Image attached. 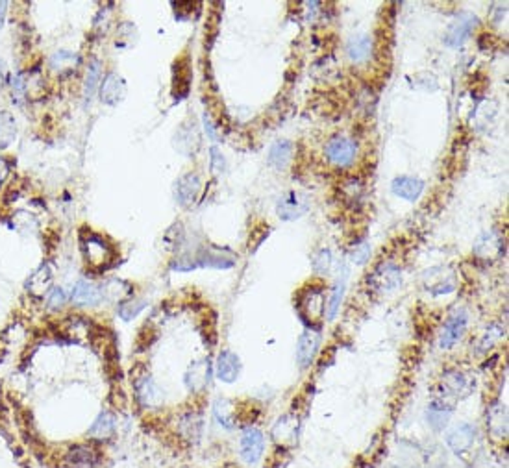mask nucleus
Masks as SVG:
<instances>
[{"label": "nucleus", "instance_id": "f257e3e1", "mask_svg": "<svg viewBox=\"0 0 509 468\" xmlns=\"http://www.w3.org/2000/svg\"><path fill=\"white\" fill-rule=\"evenodd\" d=\"M296 309H299L300 319L310 324L313 328L315 324H319L326 313V296L322 287H313L308 291H300L299 300H296Z\"/></svg>", "mask_w": 509, "mask_h": 468}, {"label": "nucleus", "instance_id": "f03ea898", "mask_svg": "<svg viewBox=\"0 0 509 468\" xmlns=\"http://www.w3.org/2000/svg\"><path fill=\"white\" fill-rule=\"evenodd\" d=\"M82 250H84L87 263L93 265V267H106V265H110V261L115 255L113 248L106 243L104 237L93 234L91 229L87 234L82 235Z\"/></svg>", "mask_w": 509, "mask_h": 468}, {"label": "nucleus", "instance_id": "7ed1b4c3", "mask_svg": "<svg viewBox=\"0 0 509 468\" xmlns=\"http://www.w3.org/2000/svg\"><path fill=\"white\" fill-rule=\"evenodd\" d=\"M263 452H265L263 431L254 428V426H249V428L243 429L239 441L241 459H243L246 464H256L261 457H263Z\"/></svg>", "mask_w": 509, "mask_h": 468}, {"label": "nucleus", "instance_id": "20e7f679", "mask_svg": "<svg viewBox=\"0 0 509 468\" xmlns=\"http://www.w3.org/2000/svg\"><path fill=\"white\" fill-rule=\"evenodd\" d=\"M469 326V315L465 309H455L454 313L450 315L448 320L444 322L443 331L439 335V346L443 350L452 348L455 343L463 339L465 331Z\"/></svg>", "mask_w": 509, "mask_h": 468}, {"label": "nucleus", "instance_id": "39448f33", "mask_svg": "<svg viewBox=\"0 0 509 468\" xmlns=\"http://www.w3.org/2000/svg\"><path fill=\"white\" fill-rule=\"evenodd\" d=\"M476 26H478V17L472 13H461L450 23L448 30L444 34V45L458 49L472 35Z\"/></svg>", "mask_w": 509, "mask_h": 468}, {"label": "nucleus", "instance_id": "423d86ee", "mask_svg": "<svg viewBox=\"0 0 509 468\" xmlns=\"http://www.w3.org/2000/svg\"><path fill=\"white\" fill-rule=\"evenodd\" d=\"M310 198L302 193H285L276 204V213L282 220H295L310 211Z\"/></svg>", "mask_w": 509, "mask_h": 468}, {"label": "nucleus", "instance_id": "0eeeda50", "mask_svg": "<svg viewBox=\"0 0 509 468\" xmlns=\"http://www.w3.org/2000/svg\"><path fill=\"white\" fill-rule=\"evenodd\" d=\"M135 396H137V402L141 404V407L145 409L160 407L165 398L160 385L156 384L152 376H146V374L135 379Z\"/></svg>", "mask_w": 509, "mask_h": 468}, {"label": "nucleus", "instance_id": "6e6552de", "mask_svg": "<svg viewBox=\"0 0 509 468\" xmlns=\"http://www.w3.org/2000/svg\"><path fill=\"white\" fill-rule=\"evenodd\" d=\"M200 189H202V184H200L199 175H195V172H187V175L180 176L175 184L176 202H178L182 208H191V205H195L196 200H199Z\"/></svg>", "mask_w": 509, "mask_h": 468}, {"label": "nucleus", "instance_id": "1a4fd4ad", "mask_svg": "<svg viewBox=\"0 0 509 468\" xmlns=\"http://www.w3.org/2000/svg\"><path fill=\"white\" fill-rule=\"evenodd\" d=\"M319 344L320 335L317 329L306 328L304 331H302L299 344H296V363H299L300 369H310L315 355H317V350H319Z\"/></svg>", "mask_w": 509, "mask_h": 468}, {"label": "nucleus", "instance_id": "9d476101", "mask_svg": "<svg viewBox=\"0 0 509 468\" xmlns=\"http://www.w3.org/2000/svg\"><path fill=\"white\" fill-rule=\"evenodd\" d=\"M444 438H446V446H448L455 455H463V453L472 448V444H475L476 429L475 426H470V424L467 422L458 424V426H454L452 429H448V434H446Z\"/></svg>", "mask_w": 509, "mask_h": 468}, {"label": "nucleus", "instance_id": "9b49d317", "mask_svg": "<svg viewBox=\"0 0 509 468\" xmlns=\"http://www.w3.org/2000/svg\"><path fill=\"white\" fill-rule=\"evenodd\" d=\"M63 463L69 468H95L100 463V453L87 444H75L63 455Z\"/></svg>", "mask_w": 509, "mask_h": 468}, {"label": "nucleus", "instance_id": "f8f14e48", "mask_svg": "<svg viewBox=\"0 0 509 468\" xmlns=\"http://www.w3.org/2000/svg\"><path fill=\"white\" fill-rule=\"evenodd\" d=\"M358 146L352 139L348 137H334L326 146V156L337 167H346L354 161Z\"/></svg>", "mask_w": 509, "mask_h": 468}, {"label": "nucleus", "instance_id": "ddd939ff", "mask_svg": "<svg viewBox=\"0 0 509 468\" xmlns=\"http://www.w3.org/2000/svg\"><path fill=\"white\" fill-rule=\"evenodd\" d=\"M193 261V269L199 267H210V269H232L235 265L232 255H226L220 250H215L211 246L199 250L196 254H189Z\"/></svg>", "mask_w": 509, "mask_h": 468}, {"label": "nucleus", "instance_id": "4468645a", "mask_svg": "<svg viewBox=\"0 0 509 468\" xmlns=\"http://www.w3.org/2000/svg\"><path fill=\"white\" fill-rule=\"evenodd\" d=\"M369 284L372 285L376 291H379V293L393 291L402 284V274H400L398 267H394V265H379L378 269H376L375 272H372V276L369 278Z\"/></svg>", "mask_w": 509, "mask_h": 468}, {"label": "nucleus", "instance_id": "2eb2a0df", "mask_svg": "<svg viewBox=\"0 0 509 468\" xmlns=\"http://www.w3.org/2000/svg\"><path fill=\"white\" fill-rule=\"evenodd\" d=\"M211 379V363L210 359H200L191 363V367L185 372V385L191 393H199Z\"/></svg>", "mask_w": 509, "mask_h": 468}, {"label": "nucleus", "instance_id": "dca6fc26", "mask_svg": "<svg viewBox=\"0 0 509 468\" xmlns=\"http://www.w3.org/2000/svg\"><path fill=\"white\" fill-rule=\"evenodd\" d=\"M215 372H217V378L225 384H234L235 379L239 378L241 372V361L239 358L230 352V350H222L217 358V363H215Z\"/></svg>", "mask_w": 509, "mask_h": 468}, {"label": "nucleus", "instance_id": "f3484780", "mask_svg": "<svg viewBox=\"0 0 509 468\" xmlns=\"http://www.w3.org/2000/svg\"><path fill=\"white\" fill-rule=\"evenodd\" d=\"M391 189L396 196L408 200V202H417L420 198V194L425 191V182L413 176H398L393 179Z\"/></svg>", "mask_w": 509, "mask_h": 468}, {"label": "nucleus", "instance_id": "a211bd4d", "mask_svg": "<svg viewBox=\"0 0 509 468\" xmlns=\"http://www.w3.org/2000/svg\"><path fill=\"white\" fill-rule=\"evenodd\" d=\"M100 96H102L104 104L117 106L120 100L126 96L125 80H122L119 75H115V72H110V75L104 78V84H102V89H100Z\"/></svg>", "mask_w": 509, "mask_h": 468}, {"label": "nucleus", "instance_id": "6ab92c4d", "mask_svg": "<svg viewBox=\"0 0 509 468\" xmlns=\"http://www.w3.org/2000/svg\"><path fill=\"white\" fill-rule=\"evenodd\" d=\"M70 298H73V304L76 305H99L104 300V296L95 284H91L87 279H80L75 285Z\"/></svg>", "mask_w": 509, "mask_h": 468}, {"label": "nucleus", "instance_id": "aec40b11", "mask_svg": "<svg viewBox=\"0 0 509 468\" xmlns=\"http://www.w3.org/2000/svg\"><path fill=\"white\" fill-rule=\"evenodd\" d=\"M117 428V420L115 417L110 413V411H104V413L99 415V419L93 422V426L87 431V437L93 438V441H108V438L113 437Z\"/></svg>", "mask_w": 509, "mask_h": 468}, {"label": "nucleus", "instance_id": "412c9836", "mask_svg": "<svg viewBox=\"0 0 509 468\" xmlns=\"http://www.w3.org/2000/svg\"><path fill=\"white\" fill-rule=\"evenodd\" d=\"M452 411H454V409L444 404V402L434 400V402L428 405V411H426V419H428L429 428H434L435 431H441V429L446 428L450 417H452Z\"/></svg>", "mask_w": 509, "mask_h": 468}, {"label": "nucleus", "instance_id": "4be33fe9", "mask_svg": "<svg viewBox=\"0 0 509 468\" xmlns=\"http://www.w3.org/2000/svg\"><path fill=\"white\" fill-rule=\"evenodd\" d=\"M26 287H28V291H30L34 296H45V294H49V291L52 289V270H50L49 265H41L39 269L30 276Z\"/></svg>", "mask_w": 509, "mask_h": 468}, {"label": "nucleus", "instance_id": "5701e85b", "mask_svg": "<svg viewBox=\"0 0 509 468\" xmlns=\"http://www.w3.org/2000/svg\"><path fill=\"white\" fill-rule=\"evenodd\" d=\"M215 420L226 429H234L237 422V409L228 398H217L213 404Z\"/></svg>", "mask_w": 509, "mask_h": 468}, {"label": "nucleus", "instance_id": "b1692460", "mask_svg": "<svg viewBox=\"0 0 509 468\" xmlns=\"http://www.w3.org/2000/svg\"><path fill=\"white\" fill-rule=\"evenodd\" d=\"M487 428L496 438L508 437V413L502 405H493L487 413Z\"/></svg>", "mask_w": 509, "mask_h": 468}, {"label": "nucleus", "instance_id": "393cba45", "mask_svg": "<svg viewBox=\"0 0 509 468\" xmlns=\"http://www.w3.org/2000/svg\"><path fill=\"white\" fill-rule=\"evenodd\" d=\"M370 50H372V41H370L369 35H356L346 45V54L356 63L367 60L370 56Z\"/></svg>", "mask_w": 509, "mask_h": 468}, {"label": "nucleus", "instance_id": "a878e982", "mask_svg": "<svg viewBox=\"0 0 509 468\" xmlns=\"http://www.w3.org/2000/svg\"><path fill=\"white\" fill-rule=\"evenodd\" d=\"M467 378H465L463 372H458V370H450L443 376L441 379V387H443L444 396H461V394L467 391Z\"/></svg>", "mask_w": 509, "mask_h": 468}, {"label": "nucleus", "instance_id": "bb28decb", "mask_svg": "<svg viewBox=\"0 0 509 468\" xmlns=\"http://www.w3.org/2000/svg\"><path fill=\"white\" fill-rule=\"evenodd\" d=\"M475 254L482 259H493L494 255L502 254V241L498 235L484 234L475 246Z\"/></svg>", "mask_w": 509, "mask_h": 468}, {"label": "nucleus", "instance_id": "cd10ccee", "mask_svg": "<svg viewBox=\"0 0 509 468\" xmlns=\"http://www.w3.org/2000/svg\"><path fill=\"white\" fill-rule=\"evenodd\" d=\"M425 282L426 289L432 294H448L455 291L454 276H435L434 269L426 272Z\"/></svg>", "mask_w": 509, "mask_h": 468}, {"label": "nucleus", "instance_id": "c85d7f7f", "mask_svg": "<svg viewBox=\"0 0 509 468\" xmlns=\"http://www.w3.org/2000/svg\"><path fill=\"white\" fill-rule=\"evenodd\" d=\"M291 154H293V146L289 141H276L269 150V163L278 170L285 169L291 160Z\"/></svg>", "mask_w": 509, "mask_h": 468}, {"label": "nucleus", "instance_id": "c756f323", "mask_svg": "<svg viewBox=\"0 0 509 468\" xmlns=\"http://www.w3.org/2000/svg\"><path fill=\"white\" fill-rule=\"evenodd\" d=\"M346 269L343 270V276H339L337 278V282H335L334 285V291H332V296H329V302L326 305V319L328 320H334L335 319V315H337V311H339L341 308V302H343V296H345V289H346Z\"/></svg>", "mask_w": 509, "mask_h": 468}, {"label": "nucleus", "instance_id": "7c9ffc66", "mask_svg": "<svg viewBox=\"0 0 509 468\" xmlns=\"http://www.w3.org/2000/svg\"><path fill=\"white\" fill-rule=\"evenodd\" d=\"M272 437L278 444H287L289 441H293L296 437V420L291 419L289 415L278 419L272 428Z\"/></svg>", "mask_w": 509, "mask_h": 468}, {"label": "nucleus", "instance_id": "2f4dec72", "mask_svg": "<svg viewBox=\"0 0 509 468\" xmlns=\"http://www.w3.org/2000/svg\"><path fill=\"white\" fill-rule=\"evenodd\" d=\"M15 137L17 125L13 115L10 111H0V148H8L15 141Z\"/></svg>", "mask_w": 509, "mask_h": 468}, {"label": "nucleus", "instance_id": "473e14b6", "mask_svg": "<svg viewBox=\"0 0 509 468\" xmlns=\"http://www.w3.org/2000/svg\"><path fill=\"white\" fill-rule=\"evenodd\" d=\"M175 141H176V148H178V152H182V154H185V156H189L191 152H193V145H199V137H196L195 126L178 129V134H176Z\"/></svg>", "mask_w": 509, "mask_h": 468}, {"label": "nucleus", "instance_id": "72a5a7b5", "mask_svg": "<svg viewBox=\"0 0 509 468\" xmlns=\"http://www.w3.org/2000/svg\"><path fill=\"white\" fill-rule=\"evenodd\" d=\"M100 80V63L96 60H93L87 67V75H85L84 82V99L85 102H91V99L95 96V91L99 87Z\"/></svg>", "mask_w": 509, "mask_h": 468}, {"label": "nucleus", "instance_id": "f704fd0d", "mask_svg": "<svg viewBox=\"0 0 509 468\" xmlns=\"http://www.w3.org/2000/svg\"><path fill=\"white\" fill-rule=\"evenodd\" d=\"M311 265H313V270L317 274L320 276L329 274L332 269H334V255H332V252L326 248L319 250V252L313 255V259H311Z\"/></svg>", "mask_w": 509, "mask_h": 468}, {"label": "nucleus", "instance_id": "c9c22d12", "mask_svg": "<svg viewBox=\"0 0 509 468\" xmlns=\"http://www.w3.org/2000/svg\"><path fill=\"white\" fill-rule=\"evenodd\" d=\"M146 304H149V302H146L145 298H134L130 300V302H125V304H120L119 308V317L122 320L135 319V317L146 308Z\"/></svg>", "mask_w": 509, "mask_h": 468}, {"label": "nucleus", "instance_id": "e433bc0d", "mask_svg": "<svg viewBox=\"0 0 509 468\" xmlns=\"http://www.w3.org/2000/svg\"><path fill=\"white\" fill-rule=\"evenodd\" d=\"M67 302V294L61 287H52L46 294V305L49 309H60L61 305H65Z\"/></svg>", "mask_w": 509, "mask_h": 468}, {"label": "nucleus", "instance_id": "4c0bfd02", "mask_svg": "<svg viewBox=\"0 0 509 468\" xmlns=\"http://www.w3.org/2000/svg\"><path fill=\"white\" fill-rule=\"evenodd\" d=\"M11 89H13V100L17 104H23L26 99V89H28V84L25 82V75H15L13 76V84H11Z\"/></svg>", "mask_w": 509, "mask_h": 468}, {"label": "nucleus", "instance_id": "58836bf2", "mask_svg": "<svg viewBox=\"0 0 509 468\" xmlns=\"http://www.w3.org/2000/svg\"><path fill=\"white\" fill-rule=\"evenodd\" d=\"M502 335H504V329L500 328V326H493L491 329H487V334L482 337V343H479V348L482 350H489L493 348L494 343L496 341L502 339Z\"/></svg>", "mask_w": 509, "mask_h": 468}, {"label": "nucleus", "instance_id": "ea45409f", "mask_svg": "<svg viewBox=\"0 0 509 468\" xmlns=\"http://www.w3.org/2000/svg\"><path fill=\"white\" fill-rule=\"evenodd\" d=\"M370 258V244L369 243H361L358 244L354 250H352V255H350V259L354 261V263L358 265H363L367 263Z\"/></svg>", "mask_w": 509, "mask_h": 468}, {"label": "nucleus", "instance_id": "a19ab883", "mask_svg": "<svg viewBox=\"0 0 509 468\" xmlns=\"http://www.w3.org/2000/svg\"><path fill=\"white\" fill-rule=\"evenodd\" d=\"M210 156H211V160H210L211 172H213V175H220V172H222V170H225V167H226L225 158H222V154H220V150L217 148V146H211Z\"/></svg>", "mask_w": 509, "mask_h": 468}, {"label": "nucleus", "instance_id": "79ce46f5", "mask_svg": "<svg viewBox=\"0 0 509 468\" xmlns=\"http://www.w3.org/2000/svg\"><path fill=\"white\" fill-rule=\"evenodd\" d=\"M76 60H78V58H76L75 54L63 52V50H61V52H56V54L52 56V61H50V63H52L54 69H58V67H60V69H67V63H76Z\"/></svg>", "mask_w": 509, "mask_h": 468}, {"label": "nucleus", "instance_id": "37998d69", "mask_svg": "<svg viewBox=\"0 0 509 468\" xmlns=\"http://www.w3.org/2000/svg\"><path fill=\"white\" fill-rule=\"evenodd\" d=\"M204 128H206V134H208V137H210L211 141H217L219 139V135H217V132H215V126L213 122H211V117L208 113H204Z\"/></svg>", "mask_w": 509, "mask_h": 468}, {"label": "nucleus", "instance_id": "c03bdc74", "mask_svg": "<svg viewBox=\"0 0 509 468\" xmlns=\"http://www.w3.org/2000/svg\"><path fill=\"white\" fill-rule=\"evenodd\" d=\"M4 82H6V63L0 60V87L4 85Z\"/></svg>", "mask_w": 509, "mask_h": 468}, {"label": "nucleus", "instance_id": "a18cd8bd", "mask_svg": "<svg viewBox=\"0 0 509 468\" xmlns=\"http://www.w3.org/2000/svg\"><path fill=\"white\" fill-rule=\"evenodd\" d=\"M6 8H8V2H0V26L4 25V17H6Z\"/></svg>", "mask_w": 509, "mask_h": 468}]
</instances>
